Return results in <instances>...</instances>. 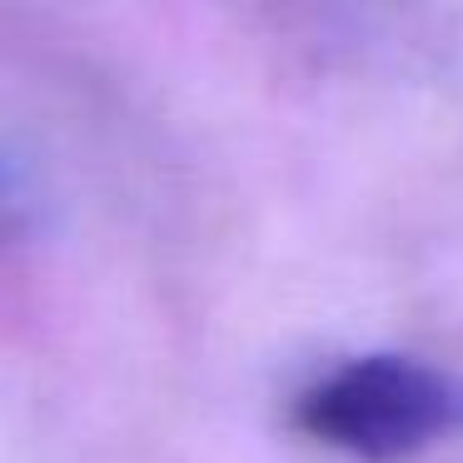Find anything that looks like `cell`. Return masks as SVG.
<instances>
[{
  "mask_svg": "<svg viewBox=\"0 0 463 463\" xmlns=\"http://www.w3.org/2000/svg\"><path fill=\"white\" fill-rule=\"evenodd\" d=\"M294 429L359 463H399L463 429V379L413 354H359L294 399Z\"/></svg>",
  "mask_w": 463,
  "mask_h": 463,
  "instance_id": "cell-1",
  "label": "cell"
},
{
  "mask_svg": "<svg viewBox=\"0 0 463 463\" xmlns=\"http://www.w3.org/2000/svg\"><path fill=\"white\" fill-rule=\"evenodd\" d=\"M21 210V184H15V175H11V165L0 160V224L11 220V214Z\"/></svg>",
  "mask_w": 463,
  "mask_h": 463,
  "instance_id": "cell-2",
  "label": "cell"
}]
</instances>
